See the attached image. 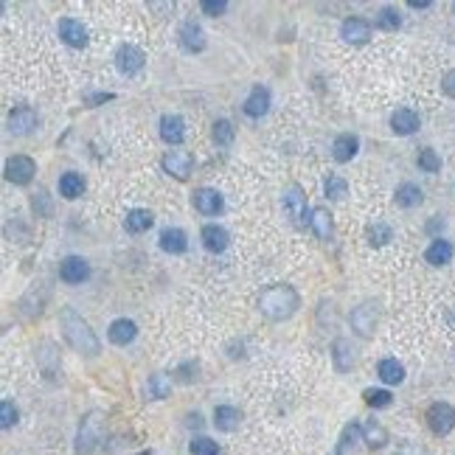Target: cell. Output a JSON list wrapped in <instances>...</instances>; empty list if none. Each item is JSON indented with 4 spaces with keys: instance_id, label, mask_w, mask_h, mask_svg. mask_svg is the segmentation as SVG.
I'll return each instance as SVG.
<instances>
[{
    "instance_id": "6da1fadb",
    "label": "cell",
    "mask_w": 455,
    "mask_h": 455,
    "mask_svg": "<svg viewBox=\"0 0 455 455\" xmlns=\"http://www.w3.org/2000/svg\"><path fill=\"white\" fill-rule=\"evenodd\" d=\"M59 323H62V335H65V341L68 346L73 348V351H79V354H99V348H102V343L96 338V332L90 329V323L82 318V315H76V309H70V306H65L62 312H59Z\"/></svg>"
},
{
    "instance_id": "7a4b0ae2",
    "label": "cell",
    "mask_w": 455,
    "mask_h": 455,
    "mask_svg": "<svg viewBox=\"0 0 455 455\" xmlns=\"http://www.w3.org/2000/svg\"><path fill=\"white\" fill-rule=\"evenodd\" d=\"M298 306H301V298H298V292L289 284L270 287V289H264L262 298H259V309H262V315L270 318V321H287V318H292Z\"/></svg>"
},
{
    "instance_id": "3957f363",
    "label": "cell",
    "mask_w": 455,
    "mask_h": 455,
    "mask_svg": "<svg viewBox=\"0 0 455 455\" xmlns=\"http://www.w3.org/2000/svg\"><path fill=\"white\" fill-rule=\"evenodd\" d=\"M427 424L436 436H447L455 427V407L447 402H436L427 407Z\"/></svg>"
},
{
    "instance_id": "277c9868",
    "label": "cell",
    "mask_w": 455,
    "mask_h": 455,
    "mask_svg": "<svg viewBox=\"0 0 455 455\" xmlns=\"http://www.w3.org/2000/svg\"><path fill=\"white\" fill-rule=\"evenodd\" d=\"M34 171H37V164L26 155H14L6 161V180L14 186H28L34 180Z\"/></svg>"
},
{
    "instance_id": "5b68a950",
    "label": "cell",
    "mask_w": 455,
    "mask_h": 455,
    "mask_svg": "<svg viewBox=\"0 0 455 455\" xmlns=\"http://www.w3.org/2000/svg\"><path fill=\"white\" fill-rule=\"evenodd\" d=\"M144 51L138 48V46H132V43H124V46H118V51H115V68L124 73V76H135L141 68H144Z\"/></svg>"
},
{
    "instance_id": "8992f818",
    "label": "cell",
    "mask_w": 455,
    "mask_h": 455,
    "mask_svg": "<svg viewBox=\"0 0 455 455\" xmlns=\"http://www.w3.org/2000/svg\"><path fill=\"white\" fill-rule=\"evenodd\" d=\"M164 171L171 174V177H177V180H188V174L194 169V158H191V152H186V149H171L164 155Z\"/></svg>"
},
{
    "instance_id": "52a82bcc",
    "label": "cell",
    "mask_w": 455,
    "mask_h": 455,
    "mask_svg": "<svg viewBox=\"0 0 455 455\" xmlns=\"http://www.w3.org/2000/svg\"><path fill=\"white\" fill-rule=\"evenodd\" d=\"M59 37L70 46V48H85L87 46V28L82 26V20H73V17H62L57 26Z\"/></svg>"
},
{
    "instance_id": "ba28073f",
    "label": "cell",
    "mask_w": 455,
    "mask_h": 455,
    "mask_svg": "<svg viewBox=\"0 0 455 455\" xmlns=\"http://www.w3.org/2000/svg\"><path fill=\"white\" fill-rule=\"evenodd\" d=\"M341 37L351 46H363L371 37V23L363 17H346L341 26Z\"/></svg>"
},
{
    "instance_id": "9c48e42d",
    "label": "cell",
    "mask_w": 455,
    "mask_h": 455,
    "mask_svg": "<svg viewBox=\"0 0 455 455\" xmlns=\"http://www.w3.org/2000/svg\"><path fill=\"white\" fill-rule=\"evenodd\" d=\"M99 444V424H96V413H90L82 427H79V436H76V453L79 455H93Z\"/></svg>"
},
{
    "instance_id": "30bf717a",
    "label": "cell",
    "mask_w": 455,
    "mask_h": 455,
    "mask_svg": "<svg viewBox=\"0 0 455 455\" xmlns=\"http://www.w3.org/2000/svg\"><path fill=\"white\" fill-rule=\"evenodd\" d=\"M87 276H90V267H87V262L82 256H68L62 262V267H59V279L65 284H82Z\"/></svg>"
},
{
    "instance_id": "8fae6325",
    "label": "cell",
    "mask_w": 455,
    "mask_h": 455,
    "mask_svg": "<svg viewBox=\"0 0 455 455\" xmlns=\"http://www.w3.org/2000/svg\"><path fill=\"white\" fill-rule=\"evenodd\" d=\"M351 326L360 338H371L374 335V326H377V309L371 304H360L354 312H351Z\"/></svg>"
},
{
    "instance_id": "7c38bea8",
    "label": "cell",
    "mask_w": 455,
    "mask_h": 455,
    "mask_svg": "<svg viewBox=\"0 0 455 455\" xmlns=\"http://www.w3.org/2000/svg\"><path fill=\"white\" fill-rule=\"evenodd\" d=\"M37 127V113L31 107H14L9 113V132L11 135H28Z\"/></svg>"
},
{
    "instance_id": "4fadbf2b",
    "label": "cell",
    "mask_w": 455,
    "mask_h": 455,
    "mask_svg": "<svg viewBox=\"0 0 455 455\" xmlns=\"http://www.w3.org/2000/svg\"><path fill=\"white\" fill-rule=\"evenodd\" d=\"M177 37H180V46H183L188 54H197V51L205 48V31H203L197 23H183L180 31H177Z\"/></svg>"
},
{
    "instance_id": "5bb4252c",
    "label": "cell",
    "mask_w": 455,
    "mask_h": 455,
    "mask_svg": "<svg viewBox=\"0 0 455 455\" xmlns=\"http://www.w3.org/2000/svg\"><path fill=\"white\" fill-rule=\"evenodd\" d=\"M194 208L205 217H214V214L223 211V197L214 188H197L194 191Z\"/></svg>"
},
{
    "instance_id": "9a60e30c",
    "label": "cell",
    "mask_w": 455,
    "mask_h": 455,
    "mask_svg": "<svg viewBox=\"0 0 455 455\" xmlns=\"http://www.w3.org/2000/svg\"><path fill=\"white\" fill-rule=\"evenodd\" d=\"M419 127H422L419 113H413L410 107H399V110H394V115H391V129H394L397 135H413Z\"/></svg>"
},
{
    "instance_id": "2e32d148",
    "label": "cell",
    "mask_w": 455,
    "mask_h": 455,
    "mask_svg": "<svg viewBox=\"0 0 455 455\" xmlns=\"http://www.w3.org/2000/svg\"><path fill=\"white\" fill-rule=\"evenodd\" d=\"M267 110H270V90L262 87V85H256L250 90V96L245 99V113L250 115V118H262Z\"/></svg>"
},
{
    "instance_id": "e0dca14e",
    "label": "cell",
    "mask_w": 455,
    "mask_h": 455,
    "mask_svg": "<svg viewBox=\"0 0 455 455\" xmlns=\"http://www.w3.org/2000/svg\"><path fill=\"white\" fill-rule=\"evenodd\" d=\"M284 208L295 223H304V217H306V194L301 191V186H289L284 191Z\"/></svg>"
},
{
    "instance_id": "ac0fdd59",
    "label": "cell",
    "mask_w": 455,
    "mask_h": 455,
    "mask_svg": "<svg viewBox=\"0 0 455 455\" xmlns=\"http://www.w3.org/2000/svg\"><path fill=\"white\" fill-rule=\"evenodd\" d=\"M357 149H360V138L351 135V132H343V135L335 138V144H332V158H335L338 164H348V161L357 155Z\"/></svg>"
},
{
    "instance_id": "d6986e66",
    "label": "cell",
    "mask_w": 455,
    "mask_h": 455,
    "mask_svg": "<svg viewBox=\"0 0 455 455\" xmlns=\"http://www.w3.org/2000/svg\"><path fill=\"white\" fill-rule=\"evenodd\" d=\"M200 239H203L205 250H211V253H223L230 245V236H228V230L223 225H205L200 230Z\"/></svg>"
},
{
    "instance_id": "ffe728a7",
    "label": "cell",
    "mask_w": 455,
    "mask_h": 455,
    "mask_svg": "<svg viewBox=\"0 0 455 455\" xmlns=\"http://www.w3.org/2000/svg\"><path fill=\"white\" fill-rule=\"evenodd\" d=\"M161 138H164L169 146L183 144V138H186V124H183L180 115H164V118H161Z\"/></svg>"
},
{
    "instance_id": "44dd1931",
    "label": "cell",
    "mask_w": 455,
    "mask_h": 455,
    "mask_svg": "<svg viewBox=\"0 0 455 455\" xmlns=\"http://www.w3.org/2000/svg\"><path fill=\"white\" fill-rule=\"evenodd\" d=\"M135 335H138V326L132 323V321H127V318H118L110 323V329H107V338L115 343V346H127V343L135 341Z\"/></svg>"
},
{
    "instance_id": "7402d4cb",
    "label": "cell",
    "mask_w": 455,
    "mask_h": 455,
    "mask_svg": "<svg viewBox=\"0 0 455 455\" xmlns=\"http://www.w3.org/2000/svg\"><path fill=\"white\" fill-rule=\"evenodd\" d=\"M186 247H188V239H186V233L180 228H166L161 233V250L177 256V253H186Z\"/></svg>"
},
{
    "instance_id": "603a6c76",
    "label": "cell",
    "mask_w": 455,
    "mask_h": 455,
    "mask_svg": "<svg viewBox=\"0 0 455 455\" xmlns=\"http://www.w3.org/2000/svg\"><path fill=\"white\" fill-rule=\"evenodd\" d=\"M377 374H380V380H382L385 385H399V382L405 380V365H402L399 360H394V357H385V360H380Z\"/></svg>"
},
{
    "instance_id": "cb8c5ba5",
    "label": "cell",
    "mask_w": 455,
    "mask_h": 455,
    "mask_svg": "<svg viewBox=\"0 0 455 455\" xmlns=\"http://www.w3.org/2000/svg\"><path fill=\"white\" fill-rule=\"evenodd\" d=\"M82 191H85V177H82V174L65 171V174L59 177V194H62L65 200H76V197H82Z\"/></svg>"
},
{
    "instance_id": "d4e9b609",
    "label": "cell",
    "mask_w": 455,
    "mask_h": 455,
    "mask_svg": "<svg viewBox=\"0 0 455 455\" xmlns=\"http://www.w3.org/2000/svg\"><path fill=\"white\" fill-rule=\"evenodd\" d=\"M424 259L433 264V267H441V264H447V262H453V245L447 242V239H436L430 247H427V253H424Z\"/></svg>"
},
{
    "instance_id": "484cf974",
    "label": "cell",
    "mask_w": 455,
    "mask_h": 455,
    "mask_svg": "<svg viewBox=\"0 0 455 455\" xmlns=\"http://www.w3.org/2000/svg\"><path fill=\"white\" fill-rule=\"evenodd\" d=\"M363 441H365V447L380 450V447L388 444V430H385L380 422H365V424H363Z\"/></svg>"
},
{
    "instance_id": "4316f807",
    "label": "cell",
    "mask_w": 455,
    "mask_h": 455,
    "mask_svg": "<svg viewBox=\"0 0 455 455\" xmlns=\"http://www.w3.org/2000/svg\"><path fill=\"white\" fill-rule=\"evenodd\" d=\"M155 223V217L146 211V208H132L127 217H124V228L129 230V233H144V230H149Z\"/></svg>"
},
{
    "instance_id": "83f0119b",
    "label": "cell",
    "mask_w": 455,
    "mask_h": 455,
    "mask_svg": "<svg viewBox=\"0 0 455 455\" xmlns=\"http://www.w3.org/2000/svg\"><path fill=\"white\" fill-rule=\"evenodd\" d=\"M239 422H242V413H239V407H230V405H220L217 410H214V424L220 427V430H236L239 427Z\"/></svg>"
},
{
    "instance_id": "f1b7e54d",
    "label": "cell",
    "mask_w": 455,
    "mask_h": 455,
    "mask_svg": "<svg viewBox=\"0 0 455 455\" xmlns=\"http://www.w3.org/2000/svg\"><path fill=\"white\" fill-rule=\"evenodd\" d=\"M309 225L318 233V239H332V214L326 208H312L309 211Z\"/></svg>"
},
{
    "instance_id": "f546056e",
    "label": "cell",
    "mask_w": 455,
    "mask_h": 455,
    "mask_svg": "<svg viewBox=\"0 0 455 455\" xmlns=\"http://www.w3.org/2000/svg\"><path fill=\"white\" fill-rule=\"evenodd\" d=\"M332 357H335V368L338 371H348L351 365H354V348H351V343L346 341V338H338L335 346H332Z\"/></svg>"
},
{
    "instance_id": "4dcf8cb0",
    "label": "cell",
    "mask_w": 455,
    "mask_h": 455,
    "mask_svg": "<svg viewBox=\"0 0 455 455\" xmlns=\"http://www.w3.org/2000/svg\"><path fill=\"white\" fill-rule=\"evenodd\" d=\"M422 200H424V194H422V188L413 186V183H402L397 188V203L402 208H413V205H419Z\"/></svg>"
},
{
    "instance_id": "1f68e13d",
    "label": "cell",
    "mask_w": 455,
    "mask_h": 455,
    "mask_svg": "<svg viewBox=\"0 0 455 455\" xmlns=\"http://www.w3.org/2000/svg\"><path fill=\"white\" fill-rule=\"evenodd\" d=\"M146 391L152 399H166L171 394V380L166 374H152L146 382Z\"/></svg>"
},
{
    "instance_id": "d6a6232c",
    "label": "cell",
    "mask_w": 455,
    "mask_h": 455,
    "mask_svg": "<svg viewBox=\"0 0 455 455\" xmlns=\"http://www.w3.org/2000/svg\"><path fill=\"white\" fill-rule=\"evenodd\" d=\"M391 228L385 225V223H374V225H368L365 230V239H368V245L371 247H382V245H388L391 242Z\"/></svg>"
},
{
    "instance_id": "836d02e7",
    "label": "cell",
    "mask_w": 455,
    "mask_h": 455,
    "mask_svg": "<svg viewBox=\"0 0 455 455\" xmlns=\"http://www.w3.org/2000/svg\"><path fill=\"white\" fill-rule=\"evenodd\" d=\"M363 436V427L360 424H348L346 430H343V439H341V447H338V455H348V447L354 450V444H357V439Z\"/></svg>"
},
{
    "instance_id": "e575fe53",
    "label": "cell",
    "mask_w": 455,
    "mask_h": 455,
    "mask_svg": "<svg viewBox=\"0 0 455 455\" xmlns=\"http://www.w3.org/2000/svg\"><path fill=\"white\" fill-rule=\"evenodd\" d=\"M214 144L217 146H230L233 144V124L230 121L223 118V121L214 124Z\"/></svg>"
},
{
    "instance_id": "d590c367",
    "label": "cell",
    "mask_w": 455,
    "mask_h": 455,
    "mask_svg": "<svg viewBox=\"0 0 455 455\" xmlns=\"http://www.w3.org/2000/svg\"><path fill=\"white\" fill-rule=\"evenodd\" d=\"M416 164H419V169L430 171V174L441 169V158L436 155V149H422V152H419V158H416Z\"/></svg>"
},
{
    "instance_id": "8d00e7d4",
    "label": "cell",
    "mask_w": 455,
    "mask_h": 455,
    "mask_svg": "<svg viewBox=\"0 0 455 455\" xmlns=\"http://www.w3.org/2000/svg\"><path fill=\"white\" fill-rule=\"evenodd\" d=\"M363 399L371 405V407H388L391 405V391H382V388H365L363 391Z\"/></svg>"
},
{
    "instance_id": "74e56055",
    "label": "cell",
    "mask_w": 455,
    "mask_h": 455,
    "mask_svg": "<svg viewBox=\"0 0 455 455\" xmlns=\"http://www.w3.org/2000/svg\"><path fill=\"white\" fill-rule=\"evenodd\" d=\"M346 191H348V183H346L343 177L332 174V177L326 180V197H329V200H343Z\"/></svg>"
},
{
    "instance_id": "f35d334b",
    "label": "cell",
    "mask_w": 455,
    "mask_h": 455,
    "mask_svg": "<svg viewBox=\"0 0 455 455\" xmlns=\"http://www.w3.org/2000/svg\"><path fill=\"white\" fill-rule=\"evenodd\" d=\"M399 14L397 9H380V14H377V26L380 28H388V31H397L399 28Z\"/></svg>"
},
{
    "instance_id": "ab89813d",
    "label": "cell",
    "mask_w": 455,
    "mask_h": 455,
    "mask_svg": "<svg viewBox=\"0 0 455 455\" xmlns=\"http://www.w3.org/2000/svg\"><path fill=\"white\" fill-rule=\"evenodd\" d=\"M191 455H220V447H217V441L200 436L191 441Z\"/></svg>"
},
{
    "instance_id": "60d3db41",
    "label": "cell",
    "mask_w": 455,
    "mask_h": 455,
    "mask_svg": "<svg viewBox=\"0 0 455 455\" xmlns=\"http://www.w3.org/2000/svg\"><path fill=\"white\" fill-rule=\"evenodd\" d=\"M17 424V407H14V402H3L0 405V427L3 430H9V427H14Z\"/></svg>"
},
{
    "instance_id": "b9f144b4",
    "label": "cell",
    "mask_w": 455,
    "mask_h": 455,
    "mask_svg": "<svg viewBox=\"0 0 455 455\" xmlns=\"http://www.w3.org/2000/svg\"><path fill=\"white\" fill-rule=\"evenodd\" d=\"M225 9H228L225 0H203V11H205V14H211V17L225 14Z\"/></svg>"
},
{
    "instance_id": "7bdbcfd3",
    "label": "cell",
    "mask_w": 455,
    "mask_h": 455,
    "mask_svg": "<svg viewBox=\"0 0 455 455\" xmlns=\"http://www.w3.org/2000/svg\"><path fill=\"white\" fill-rule=\"evenodd\" d=\"M441 87H444V93H447V96H453V99H455V70H450V73L444 76Z\"/></svg>"
},
{
    "instance_id": "ee69618b",
    "label": "cell",
    "mask_w": 455,
    "mask_h": 455,
    "mask_svg": "<svg viewBox=\"0 0 455 455\" xmlns=\"http://www.w3.org/2000/svg\"><path fill=\"white\" fill-rule=\"evenodd\" d=\"M110 99H113V93H96V96H90L87 102H90V105H99V102H110Z\"/></svg>"
},
{
    "instance_id": "f6af8a7d",
    "label": "cell",
    "mask_w": 455,
    "mask_h": 455,
    "mask_svg": "<svg viewBox=\"0 0 455 455\" xmlns=\"http://www.w3.org/2000/svg\"><path fill=\"white\" fill-rule=\"evenodd\" d=\"M407 6H410V9H427V6H430V0H410Z\"/></svg>"
},
{
    "instance_id": "bcb514c9",
    "label": "cell",
    "mask_w": 455,
    "mask_h": 455,
    "mask_svg": "<svg viewBox=\"0 0 455 455\" xmlns=\"http://www.w3.org/2000/svg\"><path fill=\"white\" fill-rule=\"evenodd\" d=\"M138 455H152V453H138Z\"/></svg>"
}]
</instances>
